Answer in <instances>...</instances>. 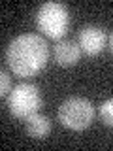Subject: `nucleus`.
Wrapping results in <instances>:
<instances>
[{"instance_id": "6e6552de", "label": "nucleus", "mask_w": 113, "mask_h": 151, "mask_svg": "<svg viewBox=\"0 0 113 151\" xmlns=\"http://www.w3.org/2000/svg\"><path fill=\"white\" fill-rule=\"evenodd\" d=\"M100 117H102L104 125L113 127V98H107L106 102H102V106H100Z\"/></svg>"}, {"instance_id": "9d476101", "label": "nucleus", "mask_w": 113, "mask_h": 151, "mask_svg": "<svg viewBox=\"0 0 113 151\" xmlns=\"http://www.w3.org/2000/svg\"><path fill=\"white\" fill-rule=\"evenodd\" d=\"M109 47H111V53H113V34H111V38H109Z\"/></svg>"}, {"instance_id": "0eeeda50", "label": "nucleus", "mask_w": 113, "mask_h": 151, "mask_svg": "<svg viewBox=\"0 0 113 151\" xmlns=\"http://www.w3.org/2000/svg\"><path fill=\"white\" fill-rule=\"evenodd\" d=\"M25 130H26V134L30 136V138L44 140L51 132V121L47 119L45 115L34 113V115H30V117L25 119Z\"/></svg>"}, {"instance_id": "1a4fd4ad", "label": "nucleus", "mask_w": 113, "mask_h": 151, "mask_svg": "<svg viewBox=\"0 0 113 151\" xmlns=\"http://www.w3.org/2000/svg\"><path fill=\"white\" fill-rule=\"evenodd\" d=\"M0 76H2V87H0V96H6L8 91H9V76L6 70H2L0 72Z\"/></svg>"}, {"instance_id": "39448f33", "label": "nucleus", "mask_w": 113, "mask_h": 151, "mask_svg": "<svg viewBox=\"0 0 113 151\" xmlns=\"http://www.w3.org/2000/svg\"><path fill=\"white\" fill-rule=\"evenodd\" d=\"M106 42H107V36L102 27L87 25L79 32V47H81L83 53H87L91 57L102 53V49L106 47Z\"/></svg>"}, {"instance_id": "7ed1b4c3", "label": "nucleus", "mask_w": 113, "mask_h": 151, "mask_svg": "<svg viewBox=\"0 0 113 151\" xmlns=\"http://www.w3.org/2000/svg\"><path fill=\"white\" fill-rule=\"evenodd\" d=\"M36 25L45 36L59 40L66 34L70 25L68 8L59 2H45L36 13Z\"/></svg>"}, {"instance_id": "f257e3e1", "label": "nucleus", "mask_w": 113, "mask_h": 151, "mask_svg": "<svg viewBox=\"0 0 113 151\" xmlns=\"http://www.w3.org/2000/svg\"><path fill=\"white\" fill-rule=\"evenodd\" d=\"M6 60L13 74L21 78H32L40 74L49 60L47 42L38 34H21L8 45Z\"/></svg>"}, {"instance_id": "20e7f679", "label": "nucleus", "mask_w": 113, "mask_h": 151, "mask_svg": "<svg viewBox=\"0 0 113 151\" xmlns=\"http://www.w3.org/2000/svg\"><path fill=\"white\" fill-rule=\"evenodd\" d=\"M9 111L17 119L25 121L26 117L38 113L41 108V93L32 83H19L13 91H9Z\"/></svg>"}, {"instance_id": "f03ea898", "label": "nucleus", "mask_w": 113, "mask_h": 151, "mask_svg": "<svg viewBox=\"0 0 113 151\" xmlns=\"http://www.w3.org/2000/svg\"><path fill=\"white\" fill-rule=\"evenodd\" d=\"M96 110L92 102L83 96H70L60 104L59 108V121L66 129L72 130H83L94 121Z\"/></svg>"}, {"instance_id": "423d86ee", "label": "nucleus", "mask_w": 113, "mask_h": 151, "mask_svg": "<svg viewBox=\"0 0 113 151\" xmlns=\"http://www.w3.org/2000/svg\"><path fill=\"white\" fill-rule=\"evenodd\" d=\"M79 57H81V47H79V44H75L72 40H64V42L55 45V60L60 66L68 68V66L77 64Z\"/></svg>"}]
</instances>
